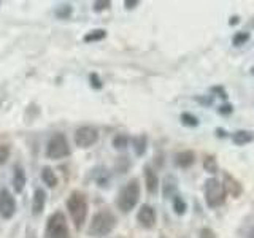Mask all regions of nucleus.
Listing matches in <instances>:
<instances>
[{
    "label": "nucleus",
    "mask_w": 254,
    "mask_h": 238,
    "mask_svg": "<svg viewBox=\"0 0 254 238\" xmlns=\"http://www.w3.org/2000/svg\"><path fill=\"white\" fill-rule=\"evenodd\" d=\"M195 162V154L194 151H181L175 156V164L181 169H189L190 165H194Z\"/></svg>",
    "instance_id": "13"
},
{
    "label": "nucleus",
    "mask_w": 254,
    "mask_h": 238,
    "mask_svg": "<svg viewBox=\"0 0 254 238\" xmlns=\"http://www.w3.org/2000/svg\"><path fill=\"white\" fill-rule=\"evenodd\" d=\"M8 157H10V146L8 145H0V165H3Z\"/></svg>",
    "instance_id": "25"
},
{
    "label": "nucleus",
    "mask_w": 254,
    "mask_h": 238,
    "mask_svg": "<svg viewBox=\"0 0 254 238\" xmlns=\"http://www.w3.org/2000/svg\"><path fill=\"white\" fill-rule=\"evenodd\" d=\"M45 238H70L68 222L62 211L53 213L45 227Z\"/></svg>",
    "instance_id": "4"
},
{
    "label": "nucleus",
    "mask_w": 254,
    "mask_h": 238,
    "mask_svg": "<svg viewBox=\"0 0 254 238\" xmlns=\"http://www.w3.org/2000/svg\"><path fill=\"white\" fill-rule=\"evenodd\" d=\"M232 111H234V108H232V105H230V103H224V105L219 108V113L221 115H230Z\"/></svg>",
    "instance_id": "29"
},
{
    "label": "nucleus",
    "mask_w": 254,
    "mask_h": 238,
    "mask_svg": "<svg viewBox=\"0 0 254 238\" xmlns=\"http://www.w3.org/2000/svg\"><path fill=\"white\" fill-rule=\"evenodd\" d=\"M145 182H146V190L149 194H156L159 190L157 173L151 169V167H145Z\"/></svg>",
    "instance_id": "12"
},
{
    "label": "nucleus",
    "mask_w": 254,
    "mask_h": 238,
    "mask_svg": "<svg viewBox=\"0 0 254 238\" xmlns=\"http://www.w3.org/2000/svg\"><path fill=\"white\" fill-rule=\"evenodd\" d=\"M42 181L48 187H56L58 186V177H56V172L51 167H45L42 170Z\"/></svg>",
    "instance_id": "16"
},
{
    "label": "nucleus",
    "mask_w": 254,
    "mask_h": 238,
    "mask_svg": "<svg viewBox=\"0 0 254 238\" xmlns=\"http://www.w3.org/2000/svg\"><path fill=\"white\" fill-rule=\"evenodd\" d=\"M70 14H71V6L68 3H64L56 10V16H58L59 19H67Z\"/></svg>",
    "instance_id": "24"
},
{
    "label": "nucleus",
    "mask_w": 254,
    "mask_h": 238,
    "mask_svg": "<svg viewBox=\"0 0 254 238\" xmlns=\"http://www.w3.org/2000/svg\"><path fill=\"white\" fill-rule=\"evenodd\" d=\"M161 238H167V237H164V235H162V237H161Z\"/></svg>",
    "instance_id": "34"
},
{
    "label": "nucleus",
    "mask_w": 254,
    "mask_h": 238,
    "mask_svg": "<svg viewBox=\"0 0 254 238\" xmlns=\"http://www.w3.org/2000/svg\"><path fill=\"white\" fill-rule=\"evenodd\" d=\"M108 6H111L110 0H103V2H94V11H103Z\"/></svg>",
    "instance_id": "26"
},
{
    "label": "nucleus",
    "mask_w": 254,
    "mask_h": 238,
    "mask_svg": "<svg viewBox=\"0 0 254 238\" xmlns=\"http://www.w3.org/2000/svg\"><path fill=\"white\" fill-rule=\"evenodd\" d=\"M251 75H253V76H254V67H253V68H251Z\"/></svg>",
    "instance_id": "33"
},
{
    "label": "nucleus",
    "mask_w": 254,
    "mask_h": 238,
    "mask_svg": "<svg viewBox=\"0 0 254 238\" xmlns=\"http://www.w3.org/2000/svg\"><path fill=\"white\" fill-rule=\"evenodd\" d=\"M205 200L210 208L221 206L226 200V190L216 178H210L205 181Z\"/></svg>",
    "instance_id": "6"
},
{
    "label": "nucleus",
    "mask_w": 254,
    "mask_h": 238,
    "mask_svg": "<svg viewBox=\"0 0 254 238\" xmlns=\"http://www.w3.org/2000/svg\"><path fill=\"white\" fill-rule=\"evenodd\" d=\"M89 79H91V86L94 87V89H100V87H102V81H100V78H99L97 75H95V73H91Z\"/></svg>",
    "instance_id": "27"
},
{
    "label": "nucleus",
    "mask_w": 254,
    "mask_h": 238,
    "mask_svg": "<svg viewBox=\"0 0 254 238\" xmlns=\"http://www.w3.org/2000/svg\"><path fill=\"white\" fill-rule=\"evenodd\" d=\"M105 37H107L105 29H94L91 32H87L83 40L86 43H94V42H100V40H103Z\"/></svg>",
    "instance_id": "17"
},
{
    "label": "nucleus",
    "mask_w": 254,
    "mask_h": 238,
    "mask_svg": "<svg viewBox=\"0 0 254 238\" xmlns=\"http://www.w3.org/2000/svg\"><path fill=\"white\" fill-rule=\"evenodd\" d=\"M181 122L185 125H188V127H197L198 125V119L194 115H190V113H183L181 115Z\"/></svg>",
    "instance_id": "23"
},
{
    "label": "nucleus",
    "mask_w": 254,
    "mask_h": 238,
    "mask_svg": "<svg viewBox=\"0 0 254 238\" xmlns=\"http://www.w3.org/2000/svg\"><path fill=\"white\" fill-rule=\"evenodd\" d=\"M26 173H24L22 170V167L19 165H16L14 167V175H13V189H14V192L16 194H21L22 190H24V186H26Z\"/></svg>",
    "instance_id": "14"
},
{
    "label": "nucleus",
    "mask_w": 254,
    "mask_h": 238,
    "mask_svg": "<svg viewBox=\"0 0 254 238\" xmlns=\"http://www.w3.org/2000/svg\"><path fill=\"white\" fill-rule=\"evenodd\" d=\"M254 140V133L250 132V130H237L234 135H232V141L234 145L237 146H243V145H248Z\"/></svg>",
    "instance_id": "15"
},
{
    "label": "nucleus",
    "mask_w": 254,
    "mask_h": 238,
    "mask_svg": "<svg viewBox=\"0 0 254 238\" xmlns=\"http://www.w3.org/2000/svg\"><path fill=\"white\" fill-rule=\"evenodd\" d=\"M173 210H175V213L178 214V216H183V214H185L186 210H188L186 202L183 200V198H181L180 195H175V197H173Z\"/></svg>",
    "instance_id": "20"
},
{
    "label": "nucleus",
    "mask_w": 254,
    "mask_h": 238,
    "mask_svg": "<svg viewBox=\"0 0 254 238\" xmlns=\"http://www.w3.org/2000/svg\"><path fill=\"white\" fill-rule=\"evenodd\" d=\"M116 216L110 210H100L92 216V221L87 229V235L92 238H103L110 235L116 227Z\"/></svg>",
    "instance_id": "1"
},
{
    "label": "nucleus",
    "mask_w": 254,
    "mask_h": 238,
    "mask_svg": "<svg viewBox=\"0 0 254 238\" xmlns=\"http://www.w3.org/2000/svg\"><path fill=\"white\" fill-rule=\"evenodd\" d=\"M250 40V32H237L232 38V45L234 46H242Z\"/></svg>",
    "instance_id": "21"
},
{
    "label": "nucleus",
    "mask_w": 254,
    "mask_h": 238,
    "mask_svg": "<svg viewBox=\"0 0 254 238\" xmlns=\"http://www.w3.org/2000/svg\"><path fill=\"white\" fill-rule=\"evenodd\" d=\"M237 22H238V16H234V18L230 19V26H235Z\"/></svg>",
    "instance_id": "32"
},
{
    "label": "nucleus",
    "mask_w": 254,
    "mask_h": 238,
    "mask_svg": "<svg viewBox=\"0 0 254 238\" xmlns=\"http://www.w3.org/2000/svg\"><path fill=\"white\" fill-rule=\"evenodd\" d=\"M45 205H46V192L45 189L38 187L35 189L34 198H32V214H35V216L42 214L45 210Z\"/></svg>",
    "instance_id": "11"
},
{
    "label": "nucleus",
    "mask_w": 254,
    "mask_h": 238,
    "mask_svg": "<svg viewBox=\"0 0 254 238\" xmlns=\"http://www.w3.org/2000/svg\"><path fill=\"white\" fill-rule=\"evenodd\" d=\"M16 213V200L6 187L0 189V216L3 219H11Z\"/></svg>",
    "instance_id": "8"
},
{
    "label": "nucleus",
    "mask_w": 254,
    "mask_h": 238,
    "mask_svg": "<svg viewBox=\"0 0 254 238\" xmlns=\"http://www.w3.org/2000/svg\"><path fill=\"white\" fill-rule=\"evenodd\" d=\"M127 145H129V137H127V135L119 133L113 138V146L116 149H124V148H127Z\"/></svg>",
    "instance_id": "22"
},
{
    "label": "nucleus",
    "mask_w": 254,
    "mask_h": 238,
    "mask_svg": "<svg viewBox=\"0 0 254 238\" xmlns=\"http://www.w3.org/2000/svg\"><path fill=\"white\" fill-rule=\"evenodd\" d=\"M67 210L76 230H81L87 218V198L81 190H73L67 198Z\"/></svg>",
    "instance_id": "2"
},
{
    "label": "nucleus",
    "mask_w": 254,
    "mask_h": 238,
    "mask_svg": "<svg viewBox=\"0 0 254 238\" xmlns=\"http://www.w3.org/2000/svg\"><path fill=\"white\" fill-rule=\"evenodd\" d=\"M213 92H219V97H222V99H227V94H226V91L224 89H222V87H213V89H211Z\"/></svg>",
    "instance_id": "31"
},
{
    "label": "nucleus",
    "mask_w": 254,
    "mask_h": 238,
    "mask_svg": "<svg viewBox=\"0 0 254 238\" xmlns=\"http://www.w3.org/2000/svg\"><path fill=\"white\" fill-rule=\"evenodd\" d=\"M222 187H224L226 194L232 195V197H238L243 192L242 182L235 179L230 173H224V184H222Z\"/></svg>",
    "instance_id": "10"
},
{
    "label": "nucleus",
    "mask_w": 254,
    "mask_h": 238,
    "mask_svg": "<svg viewBox=\"0 0 254 238\" xmlns=\"http://www.w3.org/2000/svg\"><path fill=\"white\" fill-rule=\"evenodd\" d=\"M73 141L78 148H91L99 141V130L92 125H83L75 130Z\"/></svg>",
    "instance_id": "7"
},
{
    "label": "nucleus",
    "mask_w": 254,
    "mask_h": 238,
    "mask_svg": "<svg viewBox=\"0 0 254 238\" xmlns=\"http://www.w3.org/2000/svg\"><path fill=\"white\" fill-rule=\"evenodd\" d=\"M137 221L140 222L141 227L153 229L156 226V221H157L156 210L151 205H146V203L141 205L140 210H138V214H137Z\"/></svg>",
    "instance_id": "9"
},
{
    "label": "nucleus",
    "mask_w": 254,
    "mask_h": 238,
    "mask_svg": "<svg viewBox=\"0 0 254 238\" xmlns=\"http://www.w3.org/2000/svg\"><path fill=\"white\" fill-rule=\"evenodd\" d=\"M138 200H140V184H138V179L133 178L121 189V192L118 195L116 205L123 213H130L135 208V205L138 203Z\"/></svg>",
    "instance_id": "3"
},
{
    "label": "nucleus",
    "mask_w": 254,
    "mask_h": 238,
    "mask_svg": "<svg viewBox=\"0 0 254 238\" xmlns=\"http://www.w3.org/2000/svg\"><path fill=\"white\" fill-rule=\"evenodd\" d=\"M203 169L208 172V173H216L218 172V161L216 157L208 154L203 157Z\"/></svg>",
    "instance_id": "19"
},
{
    "label": "nucleus",
    "mask_w": 254,
    "mask_h": 238,
    "mask_svg": "<svg viewBox=\"0 0 254 238\" xmlns=\"http://www.w3.org/2000/svg\"><path fill=\"white\" fill-rule=\"evenodd\" d=\"M124 5H126L127 10H132V8H135V6L138 5V2H137V0H126Z\"/></svg>",
    "instance_id": "30"
},
{
    "label": "nucleus",
    "mask_w": 254,
    "mask_h": 238,
    "mask_svg": "<svg viewBox=\"0 0 254 238\" xmlns=\"http://www.w3.org/2000/svg\"><path fill=\"white\" fill-rule=\"evenodd\" d=\"M200 238H216V235H214V232L211 229L205 227V229L200 230Z\"/></svg>",
    "instance_id": "28"
},
{
    "label": "nucleus",
    "mask_w": 254,
    "mask_h": 238,
    "mask_svg": "<svg viewBox=\"0 0 254 238\" xmlns=\"http://www.w3.org/2000/svg\"><path fill=\"white\" fill-rule=\"evenodd\" d=\"M70 156V145L68 140L64 133H54L46 145V157L53 159V161H59V159Z\"/></svg>",
    "instance_id": "5"
},
{
    "label": "nucleus",
    "mask_w": 254,
    "mask_h": 238,
    "mask_svg": "<svg viewBox=\"0 0 254 238\" xmlns=\"http://www.w3.org/2000/svg\"><path fill=\"white\" fill-rule=\"evenodd\" d=\"M146 146H148V138L146 135H140L133 140V149H135V154L137 156H143L146 151Z\"/></svg>",
    "instance_id": "18"
}]
</instances>
